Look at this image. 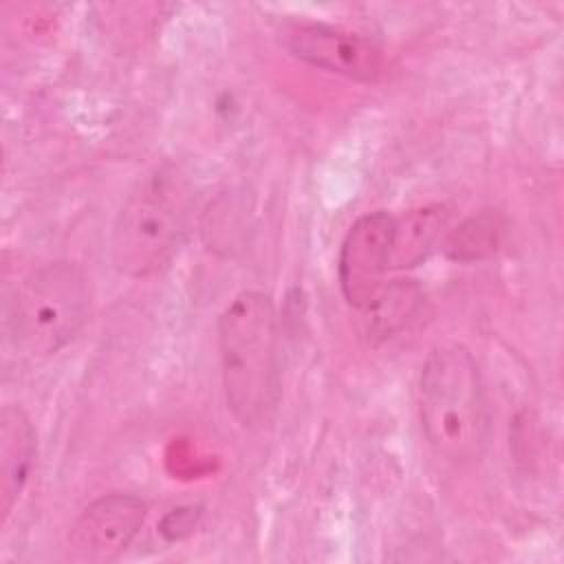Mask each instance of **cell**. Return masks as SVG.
Here are the masks:
<instances>
[{
	"label": "cell",
	"mask_w": 564,
	"mask_h": 564,
	"mask_svg": "<svg viewBox=\"0 0 564 564\" xmlns=\"http://www.w3.org/2000/svg\"><path fill=\"white\" fill-rule=\"evenodd\" d=\"M218 357L227 408L242 427L267 423L280 399L278 313L269 293L242 291L218 317Z\"/></svg>",
	"instance_id": "obj_1"
},
{
	"label": "cell",
	"mask_w": 564,
	"mask_h": 564,
	"mask_svg": "<svg viewBox=\"0 0 564 564\" xmlns=\"http://www.w3.org/2000/svg\"><path fill=\"white\" fill-rule=\"evenodd\" d=\"M419 412L436 456L456 465L482 456L491 414L480 368L463 344L445 341L430 350L419 377Z\"/></svg>",
	"instance_id": "obj_2"
},
{
	"label": "cell",
	"mask_w": 564,
	"mask_h": 564,
	"mask_svg": "<svg viewBox=\"0 0 564 564\" xmlns=\"http://www.w3.org/2000/svg\"><path fill=\"white\" fill-rule=\"evenodd\" d=\"M194 187L174 165L145 174L126 196L110 231V262L132 280L154 275L178 251L194 212Z\"/></svg>",
	"instance_id": "obj_3"
},
{
	"label": "cell",
	"mask_w": 564,
	"mask_h": 564,
	"mask_svg": "<svg viewBox=\"0 0 564 564\" xmlns=\"http://www.w3.org/2000/svg\"><path fill=\"white\" fill-rule=\"evenodd\" d=\"M93 306L90 280L75 262H48L31 271L11 300L15 346L48 357L68 346L86 326Z\"/></svg>",
	"instance_id": "obj_4"
},
{
	"label": "cell",
	"mask_w": 564,
	"mask_h": 564,
	"mask_svg": "<svg viewBox=\"0 0 564 564\" xmlns=\"http://www.w3.org/2000/svg\"><path fill=\"white\" fill-rule=\"evenodd\" d=\"M397 218L388 212H372L357 218L346 231L337 278L346 302L359 311H370L386 291V271L392 264Z\"/></svg>",
	"instance_id": "obj_5"
},
{
	"label": "cell",
	"mask_w": 564,
	"mask_h": 564,
	"mask_svg": "<svg viewBox=\"0 0 564 564\" xmlns=\"http://www.w3.org/2000/svg\"><path fill=\"white\" fill-rule=\"evenodd\" d=\"M280 42L300 62L357 82H375L383 70L381 48L372 40L324 22L291 20L282 24Z\"/></svg>",
	"instance_id": "obj_6"
},
{
	"label": "cell",
	"mask_w": 564,
	"mask_h": 564,
	"mask_svg": "<svg viewBox=\"0 0 564 564\" xmlns=\"http://www.w3.org/2000/svg\"><path fill=\"white\" fill-rule=\"evenodd\" d=\"M148 507L132 494H106L93 500L68 531L70 551L86 562L121 557L139 535Z\"/></svg>",
	"instance_id": "obj_7"
},
{
	"label": "cell",
	"mask_w": 564,
	"mask_h": 564,
	"mask_svg": "<svg viewBox=\"0 0 564 564\" xmlns=\"http://www.w3.org/2000/svg\"><path fill=\"white\" fill-rule=\"evenodd\" d=\"M37 456V434L20 405H4L0 412V513L7 524L22 496Z\"/></svg>",
	"instance_id": "obj_8"
},
{
	"label": "cell",
	"mask_w": 564,
	"mask_h": 564,
	"mask_svg": "<svg viewBox=\"0 0 564 564\" xmlns=\"http://www.w3.org/2000/svg\"><path fill=\"white\" fill-rule=\"evenodd\" d=\"M443 218L445 216L438 209H419V212H412L408 218L397 220L392 264L394 267L416 264L434 242L438 227L443 225Z\"/></svg>",
	"instance_id": "obj_9"
},
{
	"label": "cell",
	"mask_w": 564,
	"mask_h": 564,
	"mask_svg": "<svg viewBox=\"0 0 564 564\" xmlns=\"http://www.w3.org/2000/svg\"><path fill=\"white\" fill-rule=\"evenodd\" d=\"M498 223L494 216L485 214L478 218H469L447 238V253L456 260H474L491 253L498 245Z\"/></svg>",
	"instance_id": "obj_10"
},
{
	"label": "cell",
	"mask_w": 564,
	"mask_h": 564,
	"mask_svg": "<svg viewBox=\"0 0 564 564\" xmlns=\"http://www.w3.org/2000/svg\"><path fill=\"white\" fill-rule=\"evenodd\" d=\"M421 304V291L414 284H390L377 300V304L368 311L372 315L375 328L381 333H392L399 328Z\"/></svg>",
	"instance_id": "obj_11"
}]
</instances>
